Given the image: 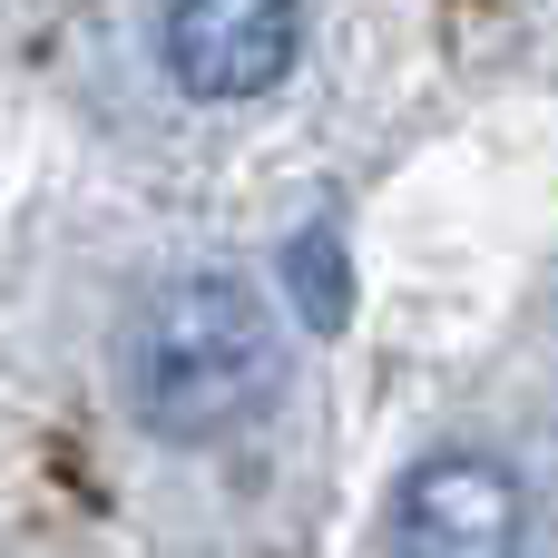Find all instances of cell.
Returning <instances> with one entry per match:
<instances>
[{
  "label": "cell",
  "instance_id": "4",
  "mask_svg": "<svg viewBox=\"0 0 558 558\" xmlns=\"http://www.w3.org/2000/svg\"><path fill=\"white\" fill-rule=\"evenodd\" d=\"M275 275H284V304H294L314 333H333V324L353 314V255H343V226H333V216L294 226V245L275 255Z\"/></svg>",
  "mask_w": 558,
  "mask_h": 558
},
{
  "label": "cell",
  "instance_id": "1",
  "mask_svg": "<svg viewBox=\"0 0 558 558\" xmlns=\"http://www.w3.org/2000/svg\"><path fill=\"white\" fill-rule=\"evenodd\" d=\"M284 383L275 304L245 275H167L118 333V392L157 441H226Z\"/></svg>",
  "mask_w": 558,
  "mask_h": 558
},
{
  "label": "cell",
  "instance_id": "2",
  "mask_svg": "<svg viewBox=\"0 0 558 558\" xmlns=\"http://www.w3.org/2000/svg\"><path fill=\"white\" fill-rule=\"evenodd\" d=\"M392 549L402 558H520L530 549V490L490 451H432L392 490Z\"/></svg>",
  "mask_w": 558,
  "mask_h": 558
},
{
  "label": "cell",
  "instance_id": "3",
  "mask_svg": "<svg viewBox=\"0 0 558 558\" xmlns=\"http://www.w3.org/2000/svg\"><path fill=\"white\" fill-rule=\"evenodd\" d=\"M157 49L186 98H265L304 49V0H167Z\"/></svg>",
  "mask_w": 558,
  "mask_h": 558
}]
</instances>
